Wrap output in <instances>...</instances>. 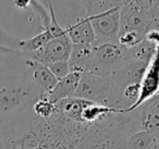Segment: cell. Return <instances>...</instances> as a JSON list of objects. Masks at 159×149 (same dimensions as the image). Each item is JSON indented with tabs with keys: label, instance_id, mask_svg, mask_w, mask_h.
Returning <instances> with one entry per match:
<instances>
[{
	"label": "cell",
	"instance_id": "cell-1",
	"mask_svg": "<svg viewBox=\"0 0 159 149\" xmlns=\"http://www.w3.org/2000/svg\"><path fill=\"white\" fill-rule=\"evenodd\" d=\"M0 149H85L75 131L58 114L36 116L32 109L0 120Z\"/></svg>",
	"mask_w": 159,
	"mask_h": 149
},
{
	"label": "cell",
	"instance_id": "cell-2",
	"mask_svg": "<svg viewBox=\"0 0 159 149\" xmlns=\"http://www.w3.org/2000/svg\"><path fill=\"white\" fill-rule=\"evenodd\" d=\"M120 5L117 43L124 48H132L145 39L152 29L150 0H120Z\"/></svg>",
	"mask_w": 159,
	"mask_h": 149
},
{
	"label": "cell",
	"instance_id": "cell-3",
	"mask_svg": "<svg viewBox=\"0 0 159 149\" xmlns=\"http://www.w3.org/2000/svg\"><path fill=\"white\" fill-rule=\"evenodd\" d=\"M44 93L32 79L27 82L0 84V120L11 119L30 111L36 99Z\"/></svg>",
	"mask_w": 159,
	"mask_h": 149
},
{
	"label": "cell",
	"instance_id": "cell-4",
	"mask_svg": "<svg viewBox=\"0 0 159 149\" xmlns=\"http://www.w3.org/2000/svg\"><path fill=\"white\" fill-rule=\"evenodd\" d=\"M130 59L129 48L118 43H99L93 45V58L89 72L102 77L109 75L123 62Z\"/></svg>",
	"mask_w": 159,
	"mask_h": 149
},
{
	"label": "cell",
	"instance_id": "cell-5",
	"mask_svg": "<svg viewBox=\"0 0 159 149\" xmlns=\"http://www.w3.org/2000/svg\"><path fill=\"white\" fill-rule=\"evenodd\" d=\"M120 0L108 8L86 14L96 35L95 44L99 43H117L119 32Z\"/></svg>",
	"mask_w": 159,
	"mask_h": 149
},
{
	"label": "cell",
	"instance_id": "cell-6",
	"mask_svg": "<svg viewBox=\"0 0 159 149\" xmlns=\"http://www.w3.org/2000/svg\"><path fill=\"white\" fill-rule=\"evenodd\" d=\"M74 97L111 107V88L109 77L85 72L81 74Z\"/></svg>",
	"mask_w": 159,
	"mask_h": 149
},
{
	"label": "cell",
	"instance_id": "cell-7",
	"mask_svg": "<svg viewBox=\"0 0 159 149\" xmlns=\"http://www.w3.org/2000/svg\"><path fill=\"white\" fill-rule=\"evenodd\" d=\"M72 42L68 35L51 38L44 47L33 52L22 53L25 60H33L45 65L57 61H68L72 50Z\"/></svg>",
	"mask_w": 159,
	"mask_h": 149
},
{
	"label": "cell",
	"instance_id": "cell-8",
	"mask_svg": "<svg viewBox=\"0 0 159 149\" xmlns=\"http://www.w3.org/2000/svg\"><path fill=\"white\" fill-rule=\"evenodd\" d=\"M159 95V47L152 59L145 69V72L139 84V96L136 102L128 110L126 113L134 111L135 109Z\"/></svg>",
	"mask_w": 159,
	"mask_h": 149
},
{
	"label": "cell",
	"instance_id": "cell-9",
	"mask_svg": "<svg viewBox=\"0 0 159 149\" xmlns=\"http://www.w3.org/2000/svg\"><path fill=\"white\" fill-rule=\"evenodd\" d=\"M132 112L136 118L139 129L149 132L159 137V95Z\"/></svg>",
	"mask_w": 159,
	"mask_h": 149
},
{
	"label": "cell",
	"instance_id": "cell-10",
	"mask_svg": "<svg viewBox=\"0 0 159 149\" xmlns=\"http://www.w3.org/2000/svg\"><path fill=\"white\" fill-rule=\"evenodd\" d=\"M64 29L72 44L94 45L96 42L95 32L86 16L83 18H77L72 24L68 25Z\"/></svg>",
	"mask_w": 159,
	"mask_h": 149
},
{
	"label": "cell",
	"instance_id": "cell-11",
	"mask_svg": "<svg viewBox=\"0 0 159 149\" xmlns=\"http://www.w3.org/2000/svg\"><path fill=\"white\" fill-rule=\"evenodd\" d=\"M25 63L30 68L31 79L36 87L39 88L44 94H49L58 83L57 77L45 64L33 61V60H25Z\"/></svg>",
	"mask_w": 159,
	"mask_h": 149
},
{
	"label": "cell",
	"instance_id": "cell-12",
	"mask_svg": "<svg viewBox=\"0 0 159 149\" xmlns=\"http://www.w3.org/2000/svg\"><path fill=\"white\" fill-rule=\"evenodd\" d=\"M92 58H93V45L73 44L68 60L70 71L81 74L89 72Z\"/></svg>",
	"mask_w": 159,
	"mask_h": 149
},
{
	"label": "cell",
	"instance_id": "cell-13",
	"mask_svg": "<svg viewBox=\"0 0 159 149\" xmlns=\"http://www.w3.org/2000/svg\"><path fill=\"white\" fill-rule=\"evenodd\" d=\"M80 79H81V73L71 72L66 77L59 79L53 89L49 94H46L49 100L52 101L53 103H57L63 99L74 97Z\"/></svg>",
	"mask_w": 159,
	"mask_h": 149
},
{
	"label": "cell",
	"instance_id": "cell-14",
	"mask_svg": "<svg viewBox=\"0 0 159 149\" xmlns=\"http://www.w3.org/2000/svg\"><path fill=\"white\" fill-rule=\"evenodd\" d=\"M156 138L154 134L141 129L129 136L125 142V149H152Z\"/></svg>",
	"mask_w": 159,
	"mask_h": 149
},
{
	"label": "cell",
	"instance_id": "cell-15",
	"mask_svg": "<svg viewBox=\"0 0 159 149\" xmlns=\"http://www.w3.org/2000/svg\"><path fill=\"white\" fill-rule=\"evenodd\" d=\"M157 48L158 47H155L148 40L143 39L136 46L132 47V48H129L130 59L148 64L150 60L152 59V57L155 56V53H156Z\"/></svg>",
	"mask_w": 159,
	"mask_h": 149
},
{
	"label": "cell",
	"instance_id": "cell-16",
	"mask_svg": "<svg viewBox=\"0 0 159 149\" xmlns=\"http://www.w3.org/2000/svg\"><path fill=\"white\" fill-rule=\"evenodd\" d=\"M57 103H53L52 101L49 100L46 94L42 95L39 98L36 99V101L33 103V107H32L33 113L42 119L50 118L57 112Z\"/></svg>",
	"mask_w": 159,
	"mask_h": 149
},
{
	"label": "cell",
	"instance_id": "cell-17",
	"mask_svg": "<svg viewBox=\"0 0 159 149\" xmlns=\"http://www.w3.org/2000/svg\"><path fill=\"white\" fill-rule=\"evenodd\" d=\"M47 5H48V13H49V16H50V23H49L48 29H49V32H50L52 38L61 37V36L66 35V29H64L57 21L55 10H53L52 1H51V0H47Z\"/></svg>",
	"mask_w": 159,
	"mask_h": 149
},
{
	"label": "cell",
	"instance_id": "cell-18",
	"mask_svg": "<svg viewBox=\"0 0 159 149\" xmlns=\"http://www.w3.org/2000/svg\"><path fill=\"white\" fill-rule=\"evenodd\" d=\"M48 66L49 70L52 72V74L55 75L58 79V81L63 77H66L68 74H70V66H69V62L68 61H57L53 62V63L49 64Z\"/></svg>",
	"mask_w": 159,
	"mask_h": 149
},
{
	"label": "cell",
	"instance_id": "cell-19",
	"mask_svg": "<svg viewBox=\"0 0 159 149\" xmlns=\"http://www.w3.org/2000/svg\"><path fill=\"white\" fill-rule=\"evenodd\" d=\"M152 29L159 31V0H150Z\"/></svg>",
	"mask_w": 159,
	"mask_h": 149
},
{
	"label": "cell",
	"instance_id": "cell-20",
	"mask_svg": "<svg viewBox=\"0 0 159 149\" xmlns=\"http://www.w3.org/2000/svg\"><path fill=\"white\" fill-rule=\"evenodd\" d=\"M145 39L148 40L155 47H159V31L158 29H150L145 36Z\"/></svg>",
	"mask_w": 159,
	"mask_h": 149
},
{
	"label": "cell",
	"instance_id": "cell-21",
	"mask_svg": "<svg viewBox=\"0 0 159 149\" xmlns=\"http://www.w3.org/2000/svg\"><path fill=\"white\" fill-rule=\"evenodd\" d=\"M13 2L19 10H26L31 7L32 0H14Z\"/></svg>",
	"mask_w": 159,
	"mask_h": 149
},
{
	"label": "cell",
	"instance_id": "cell-22",
	"mask_svg": "<svg viewBox=\"0 0 159 149\" xmlns=\"http://www.w3.org/2000/svg\"><path fill=\"white\" fill-rule=\"evenodd\" d=\"M152 149H159V137H157L156 140H155V144H154V146H152Z\"/></svg>",
	"mask_w": 159,
	"mask_h": 149
},
{
	"label": "cell",
	"instance_id": "cell-23",
	"mask_svg": "<svg viewBox=\"0 0 159 149\" xmlns=\"http://www.w3.org/2000/svg\"><path fill=\"white\" fill-rule=\"evenodd\" d=\"M121 1H124V0H121Z\"/></svg>",
	"mask_w": 159,
	"mask_h": 149
}]
</instances>
